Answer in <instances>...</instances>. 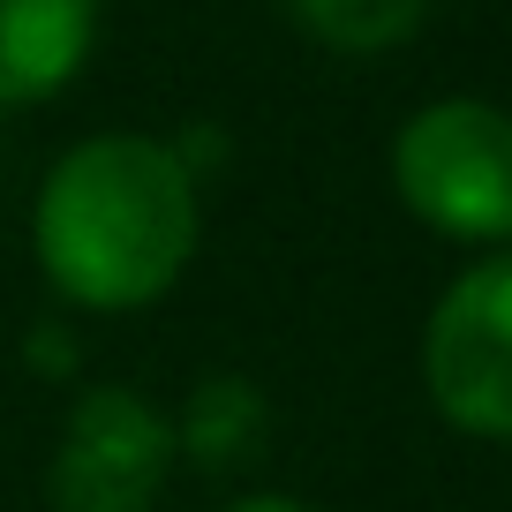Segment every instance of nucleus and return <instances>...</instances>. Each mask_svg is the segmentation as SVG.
<instances>
[{"label":"nucleus","instance_id":"obj_4","mask_svg":"<svg viewBox=\"0 0 512 512\" xmlns=\"http://www.w3.org/2000/svg\"><path fill=\"white\" fill-rule=\"evenodd\" d=\"M174 467V422L128 392L98 384L83 392L53 452V512H151Z\"/></svg>","mask_w":512,"mask_h":512},{"label":"nucleus","instance_id":"obj_9","mask_svg":"<svg viewBox=\"0 0 512 512\" xmlns=\"http://www.w3.org/2000/svg\"><path fill=\"white\" fill-rule=\"evenodd\" d=\"M226 512H309V505H294V497H241V505H226Z\"/></svg>","mask_w":512,"mask_h":512},{"label":"nucleus","instance_id":"obj_1","mask_svg":"<svg viewBox=\"0 0 512 512\" xmlns=\"http://www.w3.org/2000/svg\"><path fill=\"white\" fill-rule=\"evenodd\" d=\"M38 264L83 309H144L196 256V181L159 136H91L38 189Z\"/></svg>","mask_w":512,"mask_h":512},{"label":"nucleus","instance_id":"obj_3","mask_svg":"<svg viewBox=\"0 0 512 512\" xmlns=\"http://www.w3.org/2000/svg\"><path fill=\"white\" fill-rule=\"evenodd\" d=\"M422 377L452 430L512 445V256H490L445 287L422 332Z\"/></svg>","mask_w":512,"mask_h":512},{"label":"nucleus","instance_id":"obj_5","mask_svg":"<svg viewBox=\"0 0 512 512\" xmlns=\"http://www.w3.org/2000/svg\"><path fill=\"white\" fill-rule=\"evenodd\" d=\"M98 0H0V106L53 98L83 68Z\"/></svg>","mask_w":512,"mask_h":512},{"label":"nucleus","instance_id":"obj_8","mask_svg":"<svg viewBox=\"0 0 512 512\" xmlns=\"http://www.w3.org/2000/svg\"><path fill=\"white\" fill-rule=\"evenodd\" d=\"M31 369H46V377H61V369H76V347H68V332H31Z\"/></svg>","mask_w":512,"mask_h":512},{"label":"nucleus","instance_id":"obj_2","mask_svg":"<svg viewBox=\"0 0 512 512\" xmlns=\"http://www.w3.org/2000/svg\"><path fill=\"white\" fill-rule=\"evenodd\" d=\"M392 189L452 241H512V113L490 98H437L392 136Z\"/></svg>","mask_w":512,"mask_h":512},{"label":"nucleus","instance_id":"obj_7","mask_svg":"<svg viewBox=\"0 0 512 512\" xmlns=\"http://www.w3.org/2000/svg\"><path fill=\"white\" fill-rule=\"evenodd\" d=\"M430 0H294V16L339 53H384L422 23Z\"/></svg>","mask_w":512,"mask_h":512},{"label":"nucleus","instance_id":"obj_6","mask_svg":"<svg viewBox=\"0 0 512 512\" xmlns=\"http://www.w3.org/2000/svg\"><path fill=\"white\" fill-rule=\"evenodd\" d=\"M264 437H272V407H264V392H256L249 377H234V369H219V377H204L189 392V407H181V430L174 445L189 452L196 467H249L256 452H264Z\"/></svg>","mask_w":512,"mask_h":512}]
</instances>
